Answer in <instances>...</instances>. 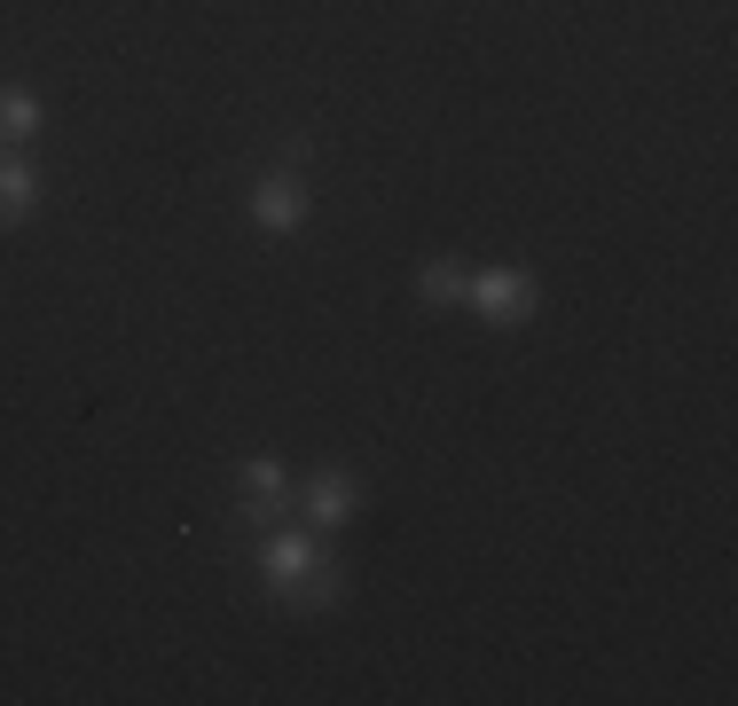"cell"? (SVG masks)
Here are the masks:
<instances>
[{
	"label": "cell",
	"mask_w": 738,
	"mask_h": 706,
	"mask_svg": "<svg viewBox=\"0 0 738 706\" xmlns=\"http://www.w3.org/2000/svg\"><path fill=\"white\" fill-rule=\"evenodd\" d=\"M472 299H480L488 314H518V307H526V282H518V275H480Z\"/></svg>",
	"instance_id": "cell-1"
},
{
	"label": "cell",
	"mask_w": 738,
	"mask_h": 706,
	"mask_svg": "<svg viewBox=\"0 0 738 706\" xmlns=\"http://www.w3.org/2000/svg\"><path fill=\"white\" fill-rule=\"evenodd\" d=\"M259 221H276V228H284V221H299V196H291V181H276V189L259 196Z\"/></svg>",
	"instance_id": "cell-2"
},
{
	"label": "cell",
	"mask_w": 738,
	"mask_h": 706,
	"mask_svg": "<svg viewBox=\"0 0 738 706\" xmlns=\"http://www.w3.org/2000/svg\"><path fill=\"white\" fill-rule=\"evenodd\" d=\"M276 581H307V542H276V565H267Z\"/></svg>",
	"instance_id": "cell-3"
},
{
	"label": "cell",
	"mask_w": 738,
	"mask_h": 706,
	"mask_svg": "<svg viewBox=\"0 0 738 706\" xmlns=\"http://www.w3.org/2000/svg\"><path fill=\"white\" fill-rule=\"evenodd\" d=\"M314 518H346V486H339V479L314 486Z\"/></svg>",
	"instance_id": "cell-4"
}]
</instances>
